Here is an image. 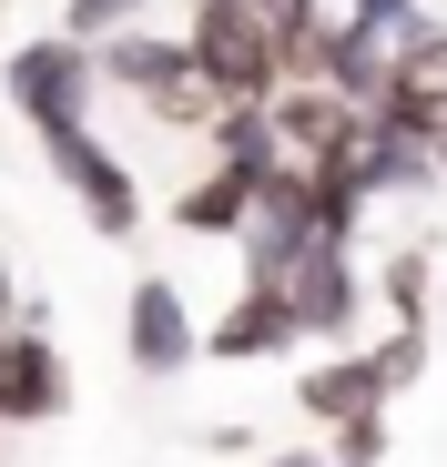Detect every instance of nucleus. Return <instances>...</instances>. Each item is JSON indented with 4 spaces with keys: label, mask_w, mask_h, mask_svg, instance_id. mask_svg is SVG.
Returning a JSON list of instances; mask_svg holds the SVG:
<instances>
[{
    "label": "nucleus",
    "mask_w": 447,
    "mask_h": 467,
    "mask_svg": "<svg viewBox=\"0 0 447 467\" xmlns=\"http://www.w3.org/2000/svg\"><path fill=\"white\" fill-rule=\"evenodd\" d=\"M102 92H132L173 132H213V112H224V92L203 82V61H193V31H142V21L102 41Z\"/></svg>",
    "instance_id": "nucleus-1"
},
{
    "label": "nucleus",
    "mask_w": 447,
    "mask_h": 467,
    "mask_svg": "<svg viewBox=\"0 0 447 467\" xmlns=\"http://www.w3.org/2000/svg\"><path fill=\"white\" fill-rule=\"evenodd\" d=\"M0 92H11V112H21L31 132L92 122V102H102V41H71V31L21 41L11 61H0Z\"/></svg>",
    "instance_id": "nucleus-2"
},
{
    "label": "nucleus",
    "mask_w": 447,
    "mask_h": 467,
    "mask_svg": "<svg viewBox=\"0 0 447 467\" xmlns=\"http://www.w3.org/2000/svg\"><path fill=\"white\" fill-rule=\"evenodd\" d=\"M193 61H203V82L224 92V102H275L285 82H295V51L265 31V21H244V11H213V0H193Z\"/></svg>",
    "instance_id": "nucleus-3"
},
{
    "label": "nucleus",
    "mask_w": 447,
    "mask_h": 467,
    "mask_svg": "<svg viewBox=\"0 0 447 467\" xmlns=\"http://www.w3.org/2000/svg\"><path fill=\"white\" fill-rule=\"evenodd\" d=\"M41 152H51V173H61V193L82 203V223L102 234V244H132L142 234V183H132V163L92 132V122H71V132H41Z\"/></svg>",
    "instance_id": "nucleus-4"
},
{
    "label": "nucleus",
    "mask_w": 447,
    "mask_h": 467,
    "mask_svg": "<svg viewBox=\"0 0 447 467\" xmlns=\"http://www.w3.org/2000/svg\"><path fill=\"white\" fill-rule=\"evenodd\" d=\"M306 244H326V213H316V183L306 163H275L265 193H255V223H244V285H285L295 265H306Z\"/></svg>",
    "instance_id": "nucleus-5"
},
{
    "label": "nucleus",
    "mask_w": 447,
    "mask_h": 467,
    "mask_svg": "<svg viewBox=\"0 0 447 467\" xmlns=\"http://www.w3.org/2000/svg\"><path fill=\"white\" fill-rule=\"evenodd\" d=\"M285 305H295V336L316 346H366V275H356V244L346 234H326V244H306V265L285 275Z\"/></svg>",
    "instance_id": "nucleus-6"
},
{
    "label": "nucleus",
    "mask_w": 447,
    "mask_h": 467,
    "mask_svg": "<svg viewBox=\"0 0 447 467\" xmlns=\"http://www.w3.org/2000/svg\"><path fill=\"white\" fill-rule=\"evenodd\" d=\"M122 356H132V376H183V366L203 356V326H193V305H183L173 275H142V285H132V305H122Z\"/></svg>",
    "instance_id": "nucleus-7"
},
{
    "label": "nucleus",
    "mask_w": 447,
    "mask_h": 467,
    "mask_svg": "<svg viewBox=\"0 0 447 467\" xmlns=\"http://www.w3.org/2000/svg\"><path fill=\"white\" fill-rule=\"evenodd\" d=\"M397 366H387V346H336L326 366H306V417H326V427H356V417H387V397H397Z\"/></svg>",
    "instance_id": "nucleus-8"
},
{
    "label": "nucleus",
    "mask_w": 447,
    "mask_h": 467,
    "mask_svg": "<svg viewBox=\"0 0 447 467\" xmlns=\"http://www.w3.org/2000/svg\"><path fill=\"white\" fill-rule=\"evenodd\" d=\"M275 163H213L173 193V234H203V244H244V223H255V193H265Z\"/></svg>",
    "instance_id": "nucleus-9"
},
{
    "label": "nucleus",
    "mask_w": 447,
    "mask_h": 467,
    "mask_svg": "<svg viewBox=\"0 0 447 467\" xmlns=\"http://www.w3.org/2000/svg\"><path fill=\"white\" fill-rule=\"evenodd\" d=\"M285 346H306V336H295L285 285H244L234 305H224V326H203V356H213V366H265V356H285Z\"/></svg>",
    "instance_id": "nucleus-10"
},
{
    "label": "nucleus",
    "mask_w": 447,
    "mask_h": 467,
    "mask_svg": "<svg viewBox=\"0 0 447 467\" xmlns=\"http://www.w3.org/2000/svg\"><path fill=\"white\" fill-rule=\"evenodd\" d=\"M356 163H366V183H377V193H437V183H447L437 142H427V132H407V122H387V112H366Z\"/></svg>",
    "instance_id": "nucleus-11"
},
{
    "label": "nucleus",
    "mask_w": 447,
    "mask_h": 467,
    "mask_svg": "<svg viewBox=\"0 0 447 467\" xmlns=\"http://www.w3.org/2000/svg\"><path fill=\"white\" fill-rule=\"evenodd\" d=\"M0 417H61V356L51 336H0Z\"/></svg>",
    "instance_id": "nucleus-12"
},
{
    "label": "nucleus",
    "mask_w": 447,
    "mask_h": 467,
    "mask_svg": "<svg viewBox=\"0 0 447 467\" xmlns=\"http://www.w3.org/2000/svg\"><path fill=\"white\" fill-rule=\"evenodd\" d=\"M153 0H61V31L71 41H112V31H132Z\"/></svg>",
    "instance_id": "nucleus-13"
},
{
    "label": "nucleus",
    "mask_w": 447,
    "mask_h": 467,
    "mask_svg": "<svg viewBox=\"0 0 447 467\" xmlns=\"http://www.w3.org/2000/svg\"><path fill=\"white\" fill-rule=\"evenodd\" d=\"M387 457V417H356V427H336V467H377Z\"/></svg>",
    "instance_id": "nucleus-14"
},
{
    "label": "nucleus",
    "mask_w": 447,
    "mask_h": 467,
    "mask_svg": "<svg viewBox=\"0 0 447 467\" xmlns=\"http://www.w3.org/2000/svg\"><path fill=\"white\" fill-rule=\"evenodd\" d=\"M326 11H336V21H387V31H407L427 0H326Z\"/></svg>",
    "instance_id": "nucleus-15"
},
{
    "label": "nucleus",
    "mask_w": 447,
    "mask_h": 467,
    "mask_svg": "<svg viewBox=\"0 0 447 467\" xmlns=\"http://www.w3.org/2000/svg\"><path fill=\"white\" fill-rule=\"evenodd\" d=\"M265 467H336V447H285V457H265Z\"/></svg>",
    "instance_id": "nucleus-16"
},
{
    "label": "nucleus",
    "mask_w": 447,
    "mask_h": 467,
    "mask_svg": "<svg viewBox=\"0 0 447 467\" xmlns=\"http://www.w3.org/2000/svg\"><path fill=\"white\" fill-rule=\"evenodd\" d=\"M437 163H447V132H437Z\"/></svg>",
    "instance_id": "nucleus-17"
}]
</instances>
